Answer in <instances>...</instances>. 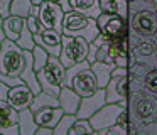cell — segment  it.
<instances>
[{
  "label": "cell",
  "mask_w": 157,
  "mask_h": 135,
  "mask_svg": "<svg viewBox=\"0 0 157 135\" xmlns=\"http://www.w3.org/2000/svg\"><path fill=\"white\" fill-rule=\"evenodd\" d=\"M155 46H157V40H155Z\"/></svg>",
  "instance_id": "obj_45"
},
{
  "label": "cell",
  "mask_w": 157,
  "mask_h": 135,
  "mask_svg": "<svg viewBox=\"0 0 157 135\" xmlns=\"http://www.w3.org/2000/svg\"><path fill=\"white\" fill-rule=\"evenodd\" d=\"M63 34L73 37H83L88 42H93L100 36V27L96 19L86 17L83 14H78L75 10H69L64 14L63 22Z\"/></svg>",
  "instance_id": "obj_1"
},
{
  "label": "cell",
  "mask_w": 157,
  "mask_h": 135,
  "mask_svg": "<svg viewBox=\"0 0 157 135\" xmlns=\"http://www.w3.org/2000/svg\"><path fill=\"white\" fill-rule=\"evenodd\" d=\"M95 61H100V63H106V64H112V66H115V51H113L110 40H108V42H105V44H103V46L98 49Z\"/></svg>",
  "instance_id": "obj_27"
},
{
  "label": "cell",
  "mask_w": 157,
  "mask_h": 135,
  "mask_svg": "<svg viewBox=\"0 0 157 135\" xmlns=\"http://www.w3.org/2000/svg\"><path fill=\"white\" fill-rule=\"evenodd\" d=\"M100 135H128L127 133V127L125 125H113L110 128H105V130H100Z\"/></svg>",
  "instance_id": "obj_33"
},
{
  "label": "cell",
  "mask_w": 157,
  "mask_h": 135,
  "mask_svg": "<svg viewBox=\"0 0 157 135\" xmlns=\"http://www.w3.org/2000/svg\"><path fill=\"white\" fill-rule=\"evenodd\" d=\"M152 2H154V0H152Z\"/></svg>",
  "instance_id": "obj_47"
},
{
  "label": "cell",
  "mask_w": 157,
  "mask_h": 135,
  "mask_svg": "<svg viewBox=\"0 0 157 135\" xmlns=\"http://www.w3.org/2000/svg\"><path fill=\"white\" fill-rule=\"evenodd\" d=\"M71 10L78 14H83L91 19H98L101 10V0H69Z\"/></svg>",
  "instance_id": "obj_19"
},
{
  "label": "cell",
  "mask_w": 157,
  "mask_h": 135,
  "mask_svg": "<svg viewBox=\"0 0 157 135\" xmlns=\"http://www.w3.org/2000/svg\"><path fill=\"white\" fill-rule=\"evenodd\" d=\"M34 96L36 94L32 93V90L27 86V84H21V86L10 88L9 96H7V101H9V105H10L12 108H15L17 111H22V110L31 108Z\"/></svg>",
  "instance_id": "obj_16"
},
{
  "label": "cell",
  "mask_w": 157,
  "mask_h": 135,
  "mask_svg": "<svg viewBox=\"0 0 157 135\" xmlns=\"http://www.w3.org/2000/svg\"><path fill=\"white\" fill-rule=\"evenodd\" d=\"M0 49H2V42H0Z\"/></svg>",
  "instance_id": "obj_44"
},
{
  "label": "cell",
  "mask_w": 157,
  "mask_h": 135,
  "mask_svg": "<svg viewBox=\"0 0 157 135\" xmlns=\"http://www.w3.org/2000/svg\"><path fill=\"white\" fill-rule=\"evenodd\" d=\"M0 81H4V83L9 84L10 88L21 86V84H25L24 81H22L21 76H9V74H0Z\"/></svg>",
  "instance_id": "obj_34"
},
{
  "label": "cell",
  "mask_w": 157,
  "mask_h": 135,
  "mask_svg": "<svg viewBox=\"0 0 157 135\" xmlns=\"http://www.w3.org/2000/svg\"><path fill=\"white\" fill-rule=\"evenodd\" d=\"M128 110H130V117L140 122L142 125L150 123L154 115L157 113V96L147 93L145 90L130 93Z\"/></svg>",
  "instance_id": "obj_4"
},
{
  "label": "cell",
  "mask_w": 157,
  "mask_h": 135,
  "mask_svg": "<svg viewBox=\"0 0 157 135\" xmlns=\"http://www.w3.org/2000/svg\"><path fill=\"white\" fill-rule=\"evenodd\" d=\"M17 44L22 47L24 51H32L36 47V39H34V34L29 30L27 24L24 25V29H22L21 32V37L17 39Z\"/></svg>",
  "instance_id": "obj_29"
},
{
  "label": "cell",
  "mask_w": 157,
  "mask_h": 135,
  "mask_svg": "<svg viewBox=\"0 0 157 135\" xmlns=\"http://www.w3.org/2000/svg\"><path fill=\"white\" fill-rule=\"evenodd\" d=\"M32 57H34V69L39 73V71H41L46 64H48L51 54H49L44 47H41V46H37V44H36V47L32 49Z\"/></svg>",
  "instance_id": "obj_26"
},
{
  "label": "cell",
  "mask_w": 157,
  "mask_h": 135,
  "mask_svg": "<svg viewBox=\"0 0 157 135\" xmlns=\"http://www.w3.org/2000/svg\"><path fill=\"white\" fill-rule=\"evenodd\" d=\"M88 54H90V42L86 39L63 34V49L59 59L66 68L83 63V61H88Z\"/></svg>",
  "instance_id": "obj_5"
},
{
  "label": "cell",
  "mask_w": 157,
  "mask_h": 135,
  "mask_svg": "<svg viewBox=\"0 0 157 135\" xmlns=\"http://www.w3.org/2000/svg\"><path fill=\"white\" fill-rule=\"evenodd\" d=\"M25 24H27V27H29V30H31L32 34H39L44 27H42V24H41V20H39V15H36V14H29L27 17H25Z\"/></svg>",
  "instance_id": "obj_32"
},
{
  "label": "cell",
  "mask_w": 157,
  "mask_h": 135,
  "mask_svg": "<svg viewBox=\"0 0 157 135\" xmlns=\"http://www.w3.org/2000/svg\"><path fill=\"white\" fill-rule=\"evenodd\" d=\"M106 105V90L105 88H100L96 93L90 94V96H85L81 100V105H79V110H78V118H90L96 113L101 106Z\"/></svg>",
  "instance_id": "obj_15"
},
{
  "label": "cell",
  "mask_w": 157,
  "mask_h": 135,
  "mask_svg": "<svg viewBox=\"0 0 157 135\" xmlns=\"http://www.w3.org/2000/svg\"><path fill=\"white\" fill-rule=\"evenodd\" d=\"M91 135H100V133H98V132H93V133H91Z\"/></svg>",
  "instance_id": "obj_41"
},
{
  "label": "cell",
  "mask_w": 157,
  "mask_h": 135,
  "mask_svg": "<svg viewBox=\"0 0 157 135\" xmlns=\"http://www.w3.org/2000/svg\"><path fill=\"white\" fill-rule=\"evenodd\" d=\"M58 98H59V106L64 110V113H69V115L78 113L83 98L79 96L71 86H63V90H61V93H59Z\"/></svg>",
  "instance_id": "obj_18"
},
{
  "label": "cell",
  "mask_w": 157,
  "mask_h": 135,
  "mask_svg": "<svg viewBox=\"0 0 157 135\" xmlns=\"http://www.w3.org/2000/svg\"><path fill=\"white\" fill-rule=\"evenodd\" d=\"M48 106H59V98L54 96V94L48 93V91H41L39 94H36L34 100H32V105H31V110L37 111L41 108H48Z\"/></svg>",
  "instance_id": "obj_23"
},
{
  "label": "cell",
  "mask_w": 157,
  "mask_h": 135,
  "mask_svg": "<svg viewBox=\"0 0 157 135\" xmlns=\"http://www.w3.org/2000/svg\"><path fill=\"white\" fill-rule=\"evenodd\" d=\"M32 0H12L10 5V15H19V17H27L32 9Z\"/></svg>",
  "instance_id": "obj_25"
},
{
  "label": "cell",
  "mask_w": 157,
  "mask_h": 135,
  "mask_svg": "<svg viewBox=\"0 0 157 135\" xmlns=\"http://www.w3.org/2000/svg\"><path fill=\"white\" fill-rule=\"evenodd\" d=\"M113 68H117V66H112V64H106V63H100V61L91 63V71L95 73L96 79H98L100 88H106V84L110 83Z\"/></svg>",
  "instance_id": "obj_22"
},
{
  "label": "cell",
  "mask_w": 157,
  "mask_h": 135,
  "mask_svg": "<svg viewBox=\"0 0 157 135\" xmlns=\"http://www.w3.org/2000/svg\"><path fill=\"white\" fill-rule=\"evenodd\" d=\"M130 52H132L133 63H140L149 69L157 68V46L154 40L144 39L142 42H137Z\"/></svg>",
  "instance_id": "obj_11"
},
{
  "label": "cell",
  "mask_w": 157,
  "mask_h": 135,
  "mask_svg": "<svg viewBox=\"0 0 157 135\" xmlns=\"http://www.w3.org/2000/svg\"><path fill=\"white\" fill-rule=\"evenodd\" d=\"M142 135H149V133H147V132H144V133H142Z\"/></svg>",
  "instance_id": "obj_42"
},
{
  "label": "cell",
  "mask_w": 157,
  "mask_h": 135,
  "mask_svg": "<svg viewBox=\"0 0 157 135\" xmlns=\"http://www.w3.org/2000/svg\"><path fill=\"white\" fill-rule=\"evenodd\" d=\"M76 120H78V115L64 113L63 118L59 120V123L52 128V130H54V135H69V130H71L73 123H75Z\"/></svg>",
  "instance_id": "obj_24"
},
{
  "label": "cell",
  "mask_w": 157,
  "mask_h": 135,
  "mask_svg": "<svg viewBox=\"0 0 157 135\" xmlns=\"http://www.w3.org/2000/svg\"><path fill=\"white\" fill-rule=\"evenodd\" d=\"M37 128L39 125L36 122V115L31 108L19 111V132H21V135H34Z\"/></svg>",
  "instance_id": "obj_21"
},
{
  "label": "cell",
  "mask_w": 157,
  "mask_h": 135,
  "mask_svg": "<svg viewBox=\"0 0 157 135\" xmlns=\"http://www.w3.org/2000/svg\"><path fill=\"white\" fill-rule=\"evenodd\" d=\"M95 132V128L91 127L90 120L86 118H78V120L73 123L71 130H69V135H91Z\"/></svg>",
  "instance_id": "obj_28"
},
{
  "label": "cell",
  "mask_w": 157,
  "mask_h": 135,
  "mask_svg": "<svg viewBox=\"0 0 157 135\" xmlns=\"http://www.w3.org/2000/svg\"><path fill=\"white\" fill-rule=\"evenodd\" d=\"M69 86H71L73 90H75L81 98L90 96V94L96 93V91L100 90V86H98V79H96L95 73L91 71V68L79 71V73L71 79V84H69Z\"/></svg>",
  "instance_id": "obj_12"
},
{
  "label": "cell",
  "mask_w": 157,
  "mask_h": 135,
  "mask_svg": "<svg viewBox=\"0 0 157 135\" xmlns=\"http://www.w3.org/2000/svg\"><path fill=\"white\" fill-rule=\"evenodd\" d=\"M155 15H157V7H155Z\"/></svg>",
  "instance_id": "obj_43"
},
{
  "label": "cell",
  "mask_w": 157,
  "mask_h": 135,
  "mask_svg": "<svg viewBox=\"0 0 157 135\" xmlns=\"http://www.w3.org/2000/svg\"><path fill=\"white\" fill-rule=\"evenodd\" d=\"M9 91H10V86H9V84H5L4 81H0V100H5V101H7Z\"/></svg>",
  "instance_id": "obj_36"
},
{
  "label": "cell",
  "mask_w": 157,
  "mask_h": 135,
  "mask_svg": "<svg viewBox=\"0 0 157 135\" xmlns=\"http://www.w3.org/2000/svg\"><path fill=\"white\" fill-rule=\"evenodd\" d=\"M130 30L140 39H150L157 36L155 10H142L130 17Z\"/></svg>",
  "instance_id": "obj_6"
},
{
  "label": "cell",
  "mask_w": 157,
  "mask_h": 135,
  "mask_svg": "<svg viewBox=\"0 0 157 135\" xmlns=\"http://www.w3.org/2000/svg\"><path fill=\"white\" fill-rule=\"evenodd\" d=\"M36 44L41 47H44L51 56L59 57L61 56V49H63V32L54 29H42L39 34L34 36Z\"/></svg>",
  "instance_id": "obj_14"
},
{
  "label": "cell",
  "mask_w": 157,
  "mask_h": 135,
  "mask_svg": "<svg viewBox=\"0 0 157 135\" xmlns=\"http://www.w3.org/2000/svg\"><path fill=\"white\" fill-rule=\"evenodd\" d=\"M10 5H12V0H0V15L4 19L10 15Z\"/></svg>",
  "instance_id": "obj_35"
},
{
  "label": "cell",
  "mask_w": 157,
  "mask_h": 135,
  "mask_svg": "<svg viewBox=\"0 0 157 135\" xmlns=\"http://www.w3.org/2000/svg\"><path fill=\"white\" fill-rule=\"evenodd\" d=\"M36 122L39 127H48V128H54L59 123V120L64 115V110L61 106H48V108H41L36 111Z\"/></svg>",
  "instance_id": "obj_17"
},
{
  "label": "cell",
  "mask_w": 157,
  "mask_h": 135,
  "mask_svg": "<svg viewBox=\"0 0 157 135\" xmlns=\"http://www.w3.org/2000/svg\"><path fill=\"white\" fill-rule=\"evenodd\" d=\"M98 22V27H100V32L105 34L106 37L113 39V37L120 36V34L127 32L128 27H127V22L128 20L123 19L122 15L118 14H108V12H101L100 17L96 19Z\"/></svg>",
  "instance_id": "obj_9"
},
{
  "label": "cell",
  "mask_w": 157,
  "mask_h": 135,
  "mask_svg": "<svg viewBox=\"0 0 157 135\" xmlns=\"http://www.w3.org/2000/svg\"><path fill=\"white\" fill-rule=\"evenodd\" d=\"M5 39L7 37H5V32H4V17L0 15V42H4Z\"/></svg>",
  "instance_id": "obj_38"
},
{
  "label": "cell",
  "mask_w": 157,
  "mask_h": 135,
  "mask_svg": "<svg viewBox=\"0 0 157 135\" xmlns=\"http://www.w3.org/2000/svg\"><path fill=\"white\" fill-rule=\"evenodd\" d=\"M105 90H106V103H120L128 108V98H130L128 74L122 78H112Z\"/></svg>",
  "instance_id": "obj_10"
},
{
  "label": "cell",
  "mask_w": 157,
  "mask_h": 135,
  "mask_svg": "<svg viewBox=\"0 0 157 135\" xmlns=\"http://www.w3.org/2000/svg\"><path fill=\"white\" fill-rule=\"evenodd\" d=\"M0 133L21 135L19 132V111L9 105V101L0 100Z\"/></svg>",
  "instance_id": "obj_13"
},
{
  "label": "cell",
  "mask_w": 157,
  "mask_h": 135,
  "mask_svg": "<svg viewBox=\"0 0 157 135\" xmlns=\"http://www.w3.org/2000/svg\"><path fill=\"white\" fill-rule=\"evenodd\" d=\"M152 122H154V123H155V125H157V113H155V115H154V118H152Z\"/></svg>",
  "instance_id": "obj_40"
},
{
  "label": "cell",
  "mask_w": 157,
  "mask_h": 135,
  "mask_svg": "<svg viewBox=\"0 0 157 135\" xmlns=\"http://www.w3.org/2000/svg\"><path fill=\"white\" fill-rule=\"evenodd\" d=\"M123 110H127V106H123V105H120V103H106L105 106H101L91 118H90V123L95 128V132L110 128V127L118 123V118H120V115H122Z\"/></svg>",
  "instance_id": "obj_7"
},
{
  "label": "cell",
  "mask_w": 157,
  "mask_h": 135,
  "mask_svg": "<svg viewBox=\"0 0 157 135\" xmlns=\"http://www.w3.org/2000/svg\"><path fill=\"white\" fill-rule=\"evenodd\" d=\"M0 135H4V133H0Z\"/></svg>",
  "instance_id": "obj_46"
},
{
  "label": "cell",
  "mask_w": 157,
  "mask_h": 135,
  "mask_svg": "<svg viewBox=\"0 0 157 135\" xmlns=\"http://www.w3.org/2000/svg\"><path fill=\"white\" fill-rule=\"evenodd\" d=\"M34 135H54V130H52V128H48V127H39Z\"/></svg>",
  "instance_id": "obj_37"
},
{
  "label": "cell",
  "mask_w": 157,
  "mask_h": 135,
  "mask_svg": "<svg viewBox=\"0 0 157 135\" xmlns=\"http://www.w3.org/2000/svg\"><path fill=\"white\" fill-rule=\"evenodd\" d=\"M25 25V19L19 15H9L4 19V32L5 37L14 42H17V39L21 37V32Z\"/></svg>",
  "instance_id": "obj_20"
},
{
  "label": "cell",
  "mask_w": 157,
  "mask_h": 135,
  "mask_svg": "<svg viewBox=\"0 0 157 135\" xmlns=\"http://www.w3.org/2000/svg\"><path fill=\"white\" fill-rule=\"evenodd\" d=\"M25 66V51L17 42L5 39L0 49V74L21 76Z\"/></svg>",
  "instance_id": "obj_3"
},
{
  "label": "cell",
  "mask_w": 157,
  "mask_h": 135,
  "mask_svg": "<svg viewBox=\"0 0 157 135\" xmlns=\"http://www.w3.org/2000/svg\"><path fill=\"white\" fill-rule=\"evenodd\" d=\"M64 10L59 3L46 0L39 5V20L44 29H54L63 32V22H64Z\"/></svg>",
  "instance_id": "obj_8"
},
{
  "label": "cell",
  "mask_w": 157,
  "mask_h": 135,
  "mask_svg": "<svg viewBox=\"0 0 157 135\" xmlns=\"http://www.w3.org/2000/svg\"><path fill=\"white\" fill-rule=\"evenodd\" d=\"M46 0H32V3H34V5H41V3H44Z\"/></svg>",
  "instance_id": "obj_39"
},
{
  "label": "cell",
  "mask_w": 157,
  "mask_h": 135,
  "mask_svg": "<svg viewBox=\"0 0 157 135\" xmlns=\"http://www.w3.org/2000/svg\"><path fill=\"white\" fill-rule=\"evenodd\" d=\"M64 76H66V66L56 56L49 57L48 64L37 73L42 91H48L54 96H59V93H61L63 86H64Z\"/></svg>",
  "instance_id": "obj_2"
},
{
  "label": "cell",
  "mask_w": 157,
  "mask_h": 135,
  "mask_svg": "<svg viewBox=\"0 0 157 135\" xmlns=\"http://www.w3.org/2000/svg\"><path fill=\"white\" fill-rule=\"evenodd\" d=\"M142 10H155V5L152 0H133L128 3V14H132V15L137 12H142Z\"/></svg>",
  "instance_id": "obj_31"
},
{
  "label": "cell",
  "mask_w": 157,
  "mask_h": 135,
  "mask_svg": "<svg viewBox=\"0 0 157 135\" xmlns=\"http://www.w3.org/2000/svg\"><path fill=\"white\" fill-rule=\"evenodd\" d=\"M144 90L147 93L157 96V68L149 69V73L145 74V78H144Z\"/></svg>",
  "instance_id": "obj_30"
}]
</instances>
